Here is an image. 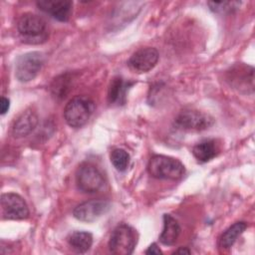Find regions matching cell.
Returning a JSON list of instances; mask_svg holds the SVG:
<instances>
[{
	"label": "cell",
	"instance_id": "18",
	"mask_svg": "<svg viewBox=\"0 0 255 255\" xmlns=\"http://www.w3.org/2000/svg\"><path fill=\"white\" fill-rule=\"evenodd\" d=\"M68 243L77 253H85L93 244V235L88 231H74L68 236Z\"/></svg>",
	"mask_w": 255,
	"mask_h": 255
},
{
	"label": "cell",
	"instance_id": "11",
	"mask_svg": "<svg viewBox=\"0 0 255 255\" xmlns=\"http://www.w3.org/2000/svg\"><path fill=\"white\" fill-rule=\"evenodd\" d=\"M158 57L156 49L152 47L140 48L130 56L128 65L137 73H146L155 67Z\"/></svg>",
	"mask_w": 255,
	"mask_h": 255
},
{
	"label": "cell",
	"instance_id": "2",
	"mask_svg": "<svg viewBox=\"0 0 255 255\" xmlns=\"http://www.w3.org/2000/svg\"><path fill=\"white\" fill-rule=\"evenodd\" d=\"M17 29L25 43L40 44L48 38L46 21L36 14L26 13L22 15L18 20Z\"/></svg>",
	"mask_w": 255,
	"mask_h": 255
},
{
	"label": "cell",
	"instance_id": "9",
	"mask_svg": "<svg viewBox=\"0 0 255 255\" xmlns=\"http://www.w3.org/2000/svg\"><path fill=\"white\" fill-rule=\"evenodd\" d=\"M2 214L5 219H26L29 216V208L22 196L8 192L1 195Z\"/></svg>",
	"mask_w": 255,
	"mask_h": 255
},
{
	"label": "cell",
	"instance_id": "22",
	"mask_svg": "<svg viewBox=\"0 0 255 255\" xmlns=\"http://www.w3.org/2000/svg\"><path fill=\"white\" fill-rule=\"evenodd\" d=\"M9 107H10V101L8 99L2 97L1 100H0V112H1V115L6 114V112L9 110Z\"/></svg>",
	"mask_w": 255,
	"mask_h": 255
},
{
	"label": "cell",
	"instance_id": "10",
	"mask_svg": "<svg viewBox=\"0 0 255 255\" xmlns=\"http://www.w3.org/2000/svg\"><path fill=\"white\" fill-rule=\"evenodd\" d=\"M111 208V203L105 199H91L85 201L73 210L76 219L83 222H93L106 214Z\"/></svg>",
	"mask_w": 255,
	"mask_h": 255
},
{
	"label": "cell",
	"instance_id": "13",
	"mask_svg": "<svg viewBox=\"0 0 255 255\" xmlns=\"http://www.w3.org/2000/svg\"><path fill=\"white\" fill-rule=\"evenodd\" d=\"M38 125V116L32 110L22 112L13 122L11 131L15 137H23L30 134Z\"/></svg>",
	"mask_w": 255,
	"mask_h": 255
},
{
	"label": "cell",
	"instance_id": "16",
	"mask_svg": "<svg viewBox=\"0 0 255 255\" xmlns=\"http://www.w3.org/2000/svg\"><path fill=\"white\" fill-rule=\"evenodd\" d=\"M218 153L219 147L214 139H204L192 147V154L199 162H207Z\"/></svg>",
	"mask_w": 255,
	"mask_h": 255
},
{
	"label": "cell",
	"instance_id": "12",
	"mask_svg": "<svg viewBox=\"0 0 255 255\" xmlns=\"http://www.w3.org/2000/svg\"><path fill=\"white\" fill-rule=\"evenodd\" d=\"M37 6L56 20L66 22L70 19L73 3L69 0H40L37 2Z\"/></svg>",
	"mask_w": 255,
	"mask_h": 255
},
{
	"label": "cell",
	"instance_id": "23",
	"mask_svg": "<svg viewBox=\"0 0 255 255\" xmlns=\"http://www.w3.org/2000/svg\"><path fill=\"white\" fill-rule=\"evenodd\" d=\"M161 250L159 249V247L157 246L156 243H152L151 245H149V247L146 249L145 251V254H155V255H158V254H161Z\"/></svg>",
	"mask_w": 255,
	"mask_h": 255
},
{
	"label": "cell",
	"instance_id": "21",
	"mask_svg": "<svg viewBox=\"0 0 255 255\" xmlns=\"http://www.w3.org/2000/svg\"><path fill=\"white\" fill-rule=\"evenodd\" d=\"M210 10L215 13H225V12H231L232 10H235L239 8L240 2L236 1H224V2H208L207 3Z\"/></svg>",
	"mask_w": 255,
	"mask_h": 255
},
{
	"label": "cell",
	"instance_id": "24",
	"mask_svg": "<svg viewBox=\"0 0 255 255\" xmlns=\"http://www.w3.org/2000/svg\"><path fill=\"white\" fill-rule=\"evenodd\" d=\"M173 253H176V254H189L190 250L187 249L186 247H180L179 249L175 250Z\"/></svg>",
	"mask_w": 255,
	"mask_h": 255
},
{
	"label": "cell",
	"instance_id": "19",
	"mask_svg": "<svg viewBox=\"0 0 255 255\" xmlns=\"http://www.w3.org/2000/svg\"><path fill=\"white\" fill-rule=\"evenodd\" d=\"M111 161L119 171H125L129 164V154L123 148H115L111 152Z\"/></svg>",
	"mask_w": 255,
	"mask_h": 255
},
{
	"label": "cell",
	"instance_id": "17",
	"mask_svg": "<svg viewBox=\"0 0 255 255\" xmlns=\"http://www.w3.org/2000/svg\"><path fill=\"white\" fill-rule=\"evenodd\" d=\"M247 228V223L244 221L235 222L229 226L219 237L218 247L223 250H227L232 247L237 238L245 231Z\"/></svg>",
	"mask_w": 255,
	"mask_h": 255
},
{
	"label": "cell",
	"instance_id": "15",
	"mask_svg": "<svg viewBox=\"0 0 255 255\" xmlns=\"http://www.w3.org/2000/svg\"><path fill=\"white\" fill-rule=\"evenodd\" d=\"M180 234V226L170 214L163 215V228L159 235V241L163 245H173Z\"/></svg>",
	"mask_w": 255,
	"mask_h": 255
},
{
	"label": "cell",
	"instance_id": "4",
	"mask_svg": "<svg viewBox=\"0 0 255 255\" xmlns=\"http://www.w3.org/2000/svg\"><path fill=\"white\" fill-rule=\"evenodd\" d=\"M137 243V232L128 224L121 223L112 232L109 249L116 255H129Z\"/></svg>",
	"mask_w": 255,
	"mask_h": 255
},
{
	"label": "cell",
	"instance_id": "14",
	"mask_svg": "<svg viewBox=\"0 0 255 255\" xmlns=\"http://www.w3.org/2000/svg\"><path fill=\"white\" fill-rule=\"evenodd\" d=\"M132 85V82L125 81L122 77H115L112 80L108 91L109 103L117 106L125 105L127 101V93Z\"/></svg>",
	"mask_w": 255,
	"mask_h": 255
},
{
	"label": "cell",
	"instance_id": "20",
	"mask_svg": "<svg viewBox=\"0 0 255 255\" xmlns=\"http://www.w3.org/2000/svg\"><path fill=\"white\" fill-rule=\"evenodd\" d=\"M70 81H71V78L69 77L68 74L62 75L56 78L51 85V91L53 95L57 98L65 97L70 89V84H71Z\"/></svg>",
	"mask_w": 255,
	"mask_h": 255
},
{
	"label": "cell",
	"instance_id": "5",
	"mask_svg": "<svg viewBox=\"0 0 255 255\" xmlns=\"http://www.w3.org/2000/svg\"><path fill=\"white\" fill-rule=\"evenodd\" d=\"M45 63V56L38 51L28 52L21 55L15 65V76L22 82L26 83L36 78Z\"/></svg>",
	"mask_w": 255,
	"mask_h": 255
},
{
	"label": "cell",
	"instance_id": "7",
	"mask_svg": "<svg viewBox=\"0 0 255 255\" xmlns=\"http://www.w3.org/2000/svg\"><path fill=\"white\" fill-rule=\"evenodd\" d=\"M178 128L184 130H204L214 124V119L203 112L194 109H185L181 111L174 121Z\"/></svg>",
	"mask_w": 255,
	"mask_h": 255
},
{
	"label": "cell",
	"instance_id": "8",
	"mask_svg": "<svg viewBox=\"0 0 255 255\" xmlns=\"http://www.w3.org/2000/svg\"><path fill=\"white\" fill-rule=\"evenodd\" d=\"M227 81L240 92L253 93L254 69L248 65L236 64L227 71Z\"/></svg>",
	"mask_w": 255,
	"mask_h": 255
},
{
	"label": "cell",
	"instance_id": "1",
	"mask_svg": "<svg viewBox=\"0 0 255 255\" xmlns=\"http://www.w3.org/2000/svg\"><path fill=\"white\" fill-rule=\"evenodd\" d=\"M148 173L157 179L177 180L185 173L184 165L176 158L155 154L150 157L147 163Z\"/></svg>",
	"mask_w": 255,
	"mask_h": 255
},
{
	"label": "cell",
	"instance_id": "3",
	"mask_svg": "<svg viewBox=\"0 0 255 255\" xmlns=\"http://www.w3.org/2000/svg\"><path fill=\"white\" fill-rule=\"evenodd\" d=\"M95 111L94 102L86 96H77L68 102L64 109V119L71 128H82Z\"/></svg>",
	"mask_w": 255,
	"mask_h": 255
},
{
	"label": "cell",
	"instance_id": "6",
	"mask_svg": "<svg viewBox=\"0 0 255 255\" xmlns=\"http://www.w3.org/2000/svg\"><path fill=\"white\" fill-rule=\"evenodd\" d=\"M76 183L80 190L87 193L99 191L105 184L103 173L91 162H83L76 172Z\"/></svg>",
	"mask_w": 255,
	"mask_h": 255
}]
</instances>
